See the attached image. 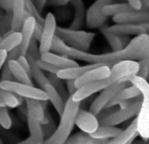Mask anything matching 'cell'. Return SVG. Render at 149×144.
<instances>
[{
    "mask_svg": "<svg viewBox=\"0 0 149 144\" xmlns=\"http://www.w3.org/2000/svg\"><path fill=\"white\" fill-rule=\"evenodd\" d=\"M137 136H138L137 120L135 118L125 130H122L118 135H116L113 138L107 139L102 144H132L133 140Z\"/></svg>",
    "mask_w": 149,
    "mask_h": 144,
    "instance_id": "4fadbf2b",
    "label": "cell"
},
{
    "mask_svg": "<svg viewBox=\"0 0 149 144\" xmlns=\"http://www.w3.org/2000/svg\"><path fill=\"white\" fill-rule=\"evenodd\" d=\"M80 109V102H75L68 97L65 102V107L60 115V123L52 135L44 140L43 144H63L70 137L75 126V118Z\"/></svg>",
    "mask_w": 149,
    "mask_h": 144,
    "instance_id": "7a4b0ae2",
    "label": "cell"
},
{
    "mask_svg": "<svg viewBox=\"0 0 149 144\" xmlns=\"http://www.w3.org/2000/svg\"><path fill=\"white\" fill-rule=\"evenodd\" d=\"M26 113L33 115L37 120L41 123V125H47L49 123V119L46 117L45 107L44 103L45 101H39V99H26Z\"/></svg>",
    "mask_w": 149,
    "mask_h": 144,
    "instance_id": "d6986e66",
    "label": "cell"
},
{
    "mask_svg": "<svg viewBox=\"0 0 149 144\" xmlns=\"http://www.w3.org/2000/svg\"><path fill=\"white\" fill-rule=\"evenodd\" d=\"M22 43V34L20 32L8 31L3 35L0 40V50H4L6 52L11 51Z\"/></svg>",
    "mask_w": 149,
    "mask_h": 144,
    "instance_id": "7402d4cb",
    "label": "cell"
},
{
    "mask_svg": "<svg viewBox=\"0 0 149 144\" xmlns=\"http://www.w3.org/2000/svg\"><path fill=\"white\" fill-rule=\"evenodd\" d=\"M51 51L74 60H81L86 63L106 64L112 67L116 63L124 60L139 61L149 56V34L137 35L135 38L130 40L129 44L122 50L104 54H92L87 51L75 49L65 44L60 38L55 36Z\"/></svg>",
    "mask_w": 149,
    "mask_h": 144,
    "instance_id": "6da1fadb",
    "label": "cell"
},
{
    "mask_svg": "<svg viewBox=\"0 0 149 144\" xmlns=\"http://www.w3.org/2000/svg\"><path fill=\"white\" fill-rule=\"evenodd\" d=\"M16 144H40V143L38 142L35 138H33V137L30 136L28 139H26V140L22 141V142H19V143H16Z\"/></svg>",
    "mask_w": 149,
    "mask_h": 144,
    "instance_id": "bcb514c9",
    "label": "cell"
},
{
    "mask_svg": "<svg viewBox=\"0 0 149 144\" xmlns=\"http://www.w3.org/2000/svg\"><path fill=\"white\" fill-rule=\"evenodd\" d=\"M24 12L28 16H33L37 22L44 24L45 18H43L41 12L38 10V8L33 4V0H24Z\"/></svg>",
    "mask_w": 149,
    "mask_h": 144,
    "instance_id": "1f68e13d",
    "label": "cell"
},
{
    "mask_svg": "<svg viewBox=\"0 0 149 144\" xmlns=\"http://www.w3.org/2000/svg\"><path fill=\"white\" fill-rule=\"evenodd\" d=\"M42 33H43V24H39V22H36L35 28H33V38L36 41H40L42 36Z\"/></svg>",
    "mask_w": 149,
    "mask_h": 144,
    "instance_id": "f35d334b",
    "label": "cell"
},
{
    "mask_svg": "<svg viewBox=\"0 0 149 144\" xmlns=\"http://www.w3.org/2000/svg\"><path fill=\"white\" fill-rule=\"evenodd\" d=\"M139 64L140 65H144V66H147V67H149V56H147L146 58H143V59L139 60Z\"/></svg>",
    "mask_w": 149,
    "mask_h": 144,
    "instance_id": "7dc6e473",
    "label": "cell"
},
{
    "mask_svg": "<svg viewBox=\"0 0 149 144\" xmlns=\"http://www.w3.org/2000/svg\"><path fill=\"white\" fill-rule=\"evenodd\" d=\"M56 36L60 38L65 44L75 49L88 51L91 43L93 42L95 34L85 31L76 30L70 28H56Z\"/></svg>",
    "mask_w": 149,
    "mask_h": 144,
    "instance_id": "277c9868",
    "label": "cell"
},
{
    "mask_svg": "<svg viewBox=\"0 0 149 144\" xmlns=\"http://www.w3.org/2000/svg\"><path fill=\"white\" fill-rule=\"evenodd\" d=\"M142 24H143V26L146 29V31H147V32L149 33V22H143Z\"/></svg>",
    "mask_w": 149,
    "mask_h": 144,
    "instance_id": "681fc988",
    "label": "cell"
},
{
    "mask_svg": "<svg viewBox=\"0 0 149 144\" xmlns=\"http://www.w3.org/2000/svg\"><path fill=\"white\" fill-rule=\"evenodd\" d=\"M0 99H2V102H3L6 107L10 109L19 107L24 103V99L22 97L11 93V91L3 89L1 86H0Z\"/></svg>",
    "mask_w": 149,
    "mask_h": 144,
    "instance_id": "f1b7e54d",
    "label": "cell"
},
{
    "mask_svg": "<svg viewBox=\"0 0 149 144\" xmlns=\"http://www.w3.org/2000/svg\"><path fill=\"white\" fill-rule=\"evenodd\" d=\"M69 3V0H50V4L56 6H64Z\"/></svg>",
    "mask_w": 149,
    "mask_h": 144,
    "instance_id": "f6af8a7d",
    "label": "cell"
},
{
    "mask_svg": "<svg viewBox=\"0 0 149 144\" xmlns=\"http://www.w3.org/2000/svg\"><path fill=\"white\" fill-rule=\"evenodd\" d=\"M26 120H28V127L30 131V136L35 138L39 143H43L45 140V134H44L43 125L37 120L33 115L26 113Z\"/></svg>",
    "mask_w": 149,
    "mask_h": 144,
    "instance_id": "cb8c5ba5",
    "label": "cell"
},
{
    "mask_svg": "<svg viewBox=\"0 0 149 144\" xmlns=\"http://www.w3.org/2000/svg\"><path fill=\"white\" fill-rule=\"evenodd\" d=\"M129 81L132 85L136 86L140 90L142 97L141 107L138 115L136 116L137 120L138 135L142 139H149V82L146 79L139 77L137 75L129 77Z\"/></svg>",
    "mask_w": 149,
    "mask_h": 144,
    "instance_id": "3957f363",
    "label": "cell"
},
{
    "mask_svg": "<svg viewBox=\"0 0 149 144\" xmlns=\"http://www.w3.org/2000/svg\"><path fill=\"white\" fill-rule=\"evenodd\" d=\"M121 129L117 128L116 126H106V125H100L98 128L94 131L93 133L89 134L93 138L96 139H102V140H107L115 137L121 132Z\"/></svg>",
    "mask_w": 149,
    "mask_h": 144,
    "instance_id": "83f0119b",
    "label": "cell"
},
{
    "mask_svg": "<svg viewBox=\"0 0 149 144\" xmlns=\"http://www.w3.org/2000/svg\"><path fill=\"white\" fill-rule=\"evenodd\" d=\"M8 67L12 73V76L15 81L24 83V84L33 85V79L29 72H26L22 66L18 64L16 60H6Z\"/></svg>",
    "mask_w": 149,
    "mask_h": 144,
    "instance_id": "44dd1931",
    "label": "cell"
},
{
    "mask_svg": "<svg viewBox=\"0 0 149 144\" xmlns=\"http://www.w3.org/2000/svg\"><path fill=\"white\" fill-rule=\"evenodd\" d=\"M0 107H6V106L4 105L3 102H2V99H0Z\"/></svg>",
    "mask_w": 149,
    "mask_h": 144,
    "instance_id": "f907efd6",
    "label": "cell"
},
{
    "mask_svg": "<svg viewBox=\"0 0 149 144\" xmlns=\"http://www.w3.org/2000/svg\"><path fill=\"white\" fill-rule=\"evenodd\" d=\"M69 2L74 9V18L69 28L79 30L85 19V12L86 11H85L84 3L82 0H69Z\"/></svg>",
    "mask_w": 149,
    "mask_h": 144,
    "instance_id": "603a6c76",
    "label": "cell"
},
{
    "mask_svg": "<svg viewBox=\"0 0 149 144\" xmlns=\"http://www.w3.org/2000/svg\"><path fill=\"white\" fill-rule=\"evenodd\" d=\"M0 8L4 11H10L12 8V0H0Z\"/></svg>",
    "mask_w": 149,
    "mask_h": 144,
    "instance_id": "60d3db41",
    "label": "cell"
},
{
    "mask_svg": "<svg viewBox=\"0 0 149 144\" xmlns=\"http://www.w3.org/2000/svg\"><path fill=\"white\" fill-rule=\"evenodd\" d=\"M28 55L31 56V57H33L35 59H40V57H41V53H40V50H39V45L37 44V41H36L35 39H31V44L30 46H29V49H28Z\"/></svg>",
    "mask_w": 149,
    "mask_h": 144,
    "instance_id": "e575fe53",
    "label": "cell"
},
{
    "mask_svg": "<svg viewBox=\"0 0 149 144\" xmlns=\"http://www.w3.org/2000/svg\"><path fill=\"white\" fill-rule=\"evenodd\" d=\"M100 33L102 34V36L106 38L107 42L109 43V45H110L113 52L120 51V50H122L124 48L119 35H116V34H114V33L110 32L108 26H102V28L100 29Z\"/></svg>",
    "mask_w": 149,
    "mask_h": 144,
    "instance_id": "f546056e",
    "label": "cell"
},
{
    "mask_svg": "<svg viewBox=\"0 0 149 144\" xmlns=\"http://www.w3.org/2000/svg\"><path fill=\"white\" fill-rule=\"evenodd\" d=\"M6 58H7V52L4 50H0V70H1L3 64L6 62Z\"/></svg>",
    "mask_w": 149,
    "mask_h": 144,
    "instance_id": "ee69618b",
    "label": "cell"
},
{
    "mask_svg": "<svg viewBox=\"0 0 149 144\" xmlns=\"http://www.w3.org/2000/svg\"><path fill=\"white\" fill-rule=\"evenodd\" d=\"M104 141L106 140L93 138L87 133L80 131V132L76 133V134L72 135V136L70 135V137L63 144H102Z\"/></svg>",
    "mask_w": 149,
    "mask_h": 144,
    "instance_id": "484cf974",
    "label": "cell"
},
{
    "mask_svg": "<svg viewBox=\"0 0 149 144\" xmlns=\"http://www.w3.org/2000/svg\"><path fill=\"white\" fill-rule=\"evenodd\" d=\"M127 2L136 10H139L143 7V5H142V3H141L140 0H127Z\"/></svg>",
    "mask_w": 149,
    "mask_h": 144,
    "instance_id": "b9f144b4",
    "label": "cell"
},
{
    "mask_svg": "<svg viewBox=\"0 0 149 144\" xmlns=\"http://www.w3.org/2000/svg\"><path fill=\"white\" fill-rule=\"evenodd\" d=\"M0 40H1V36H0Z\"/></svg>",
    "mask_w": 149,
    "mask_h": 144,
    "instance_id": "f5cc1de1",
    "label": "cell"
},
{
    "mask_svg": "<svg viewBox=\"0 0 149 144\" xmlns=\"http://www.w3.org/2000/svg\"><path fill=\"white\" fill-rule=\"evenodd\" d=\"M40 144H43V143H40Z\"/></svg>",
    "mask_w": 149,
    "mask_h": 144,
    "instance_id": "db71d44e",
    "label": "cell"
},
{
    "mask_svg": "<svg viewBox=\"0 0 149 144\" xmlns=\"http://www.w3.org/2000/svg\"><path fill=\"white\" fill-rule=\"evenodd\" d=\"M36 24V19L33 16H29L24 20L22 30H20V34H22V43L18 46L19 48V52L22 56H26L28 53L29 46L31 44V41L33 39V28Z\"/></svg>",
    "mask_w": 149,
    "mask_h": 144,
    "instance_id": "5bb4252c",
    "label": "cell"
},
{
    "mask_svg": "<svg viewBox=\"0 0 149 144\" xmlns=\"http://www.w3.org/2000/svg\"><path fill=\"white\" fill-rule=\"evenodd\" d=\"M56 28H57V22H56L55 15L49 12L45 17V22L43 24V33L39 41V50L41 54L51 51L53 40L56 36Z\"/></svg>",
    "mask_w": 149,
    "mask_h": 144,
    "instance_id": "9c48e42d",
    "label": "cell"
},
{
    "mask_svg": "<svg viewBox=\"0 0 149 144\" xmlns=\"http://www.w3.org/2000/svg\"><path fill=\"white\" fill-rule=\"evenodd\" d=\"M109 31L120 36H132V35L149 34L142 24H116L108 26Z\"/></svg>",
    "mask_w": 149,
    "mask_h": 144,
    "instance_id": "9a60e30c",
    "label": "cell"
},
{
    "mask_svg": "<svg viewBox=\"0 0 149 144\" xmlns=\"http://www.w3.org/2000/svg\"><path fill=\"white\" fill-rule=\"evenodd\" d=\"M111 73V67L106 64H102V65L97 66V67L90 69L87 72H85L80 77L75 79V85H76L77 89L81 87L82 85L86 84L89 82H93V81L102 80L104 79L110 75Z\"/></svg>",
    "mask_w": 149,
    "mask_h": 144,
    "instance_id": "7c38bea8",
    "label": "cell"
},
{
    "mask_svg": "<svg viewBox=\"0 0 149 144\" xmlns=\"http://www.w3.org/2000/svg\"><path fill=\"white\" fill-rule=\"evenodd\" d=\"M115 24H143L149 22V8L143 7L139 10L119 13L113 16Z\"/></svg>",
    "mask_w": 149,
    "mask_h": 144,
    "instance_id": "30bf717a",
    "label": "cell"
},
{
    "mask_svg": "<svg viewBox=\"0 0 149 144\" xmlns=\"http://www.w3.org/2000/svg\"><path fill=\"white\" fill-rule=\"evenodd\" d=\"M0 86L3 89L15 93L22 99H39V101H48V95L43 89L35 87L33 85L24 84L15 80H0Z\"/></svg>",
    "mask_w": 149,
    "mask_h": 144,
    "instance_id": "5b68a950",
    "label": "cell"
},
{
    "mask_svg": "<svg viewBox=\"0 0 149 144\" xmlns=\"http://www.w3.org/2000/svg\"><path fill=\"white\" fill-rule=\"evenodd\" d=\"M40 59L44 60V61L48 62L49 64H52V65H54V66H57V67L61 68V69H62V68L74 67V66L78 65V63H77L74 59H71V58L59 55V54L54 53V52H51V51L41 54Z\"/></svg>",
    "mask_w": 149,
    "mask_h": 144,
    "instance_id": "2e32d148",
    "label": "cell"
},
{
    "mask_svg": "<svg viewBox=\"0 0 149 144\" xmlns=\"http://www.w3.org/2000/svg\"><path fill=\"white\" fill-rule=\"evenodd\" d=\"M146 80H147L148 82H149V74H148V76H147V79H146Z\"/></svg>",
    "mask_w": 149,
    "mask_h": 144,
    "instance_id": "816d5d0a",
    "label": "cell"
},
{
    "mask_svg": "<svg viewBox=\"0 0 149 144\" xmlns=\"http://www.w3.org/2000/svg\"><path fill=\"white\" fill-rule=\"evenodd\" d=\"M148 74H149V67H147V66H144V65H140L139 70H138V72L136 75L139 76V77H142V78H144V79H147Z\"/></svg>",
    "mask_w": 149,
    "mask_h": 144,
    "instance_id": "ab89813d",
    "label": "cell"
},
{
    "mask_svg": "<svg viewBox=\"0 0 149 144\" xmlns=\"http://www.w3.org/2000/svg\"><path fill=\"white\" fill-rule=\"evenodd\" d=\"M16 61L18 62V64H19L26 72H29L31 74V66H30V63H29V60H28V58H26V56H19V57L16 59Z\"/></svg>",
    "mask_w": 149,
    "mask_h": 144,
    "instance_id": "8d00e7d4",
    "label": "cell"
},
{
    "mask_svg": "<svg viewBox=\"0 0 149 144\" xmlns=\"http://www.w3.org/2000/svg\"><path fill=\"white\" fill-rule=\"evenodd\" d=\"M140 95H141V93H140L139 89L136 86L131 84L130 86H126V87H124L123 89H121V90L113 97L112 101L107 105L106 108H114V107H116V106H118L120 103H122V102L127 101V99H134V97H139Z\"/></svg>",
    "mask_w": 149,
    "mask_h": 144,
    "instance_id": "ffe728a7",
    "label": "cell"
},
{
    "mask_svg": "<svg viewBox=\"0 0 149 144\" xmlns=\"http://www.w3.org/2000/svg\"><path fill=\"white\" fill-rule=\"evenodd\" d=\"M140 1H141L142 5L145 6V7H147V8H149V0H140Z\"/></svg>",
    "mask_w": 149,
    "mask_h": 144,
    "instance_id": "c3c4849f",
    "label": "cell"
},
{
    "mask_svg": "<svg viewBox=\"0 0 149 144\" xmlns=\"http://www.w3.org/2000/svg\"><path fill=\"white\" fill-rule=\"evenodd\" d=\"M47 77L50 82H51V84L54 86V88H55L56 90L58 91V93L61 95V97L66 102L70 95L67 93V89H66V87L64 86V84H63L62 79L59 78V77L56 74H54V73H48Z\"/></svg>",
    "mask_w": 149,
    "mask_h": 144,
    "instance_id": "4dcf8cb0",
    "label": "cell"
},
{
    "mask_svg": "<svg viewBox=\"0 0 149 144\" xmlns=\"http://www.w3.org/2000/svg\"><path fill=\"white\" fill-rule=\"evenodd\" d=\"M66 89H67V93H68V95H70V97L76 93L77 87H76V85H75V79H67Z\"/></svg>",
    "mask_w": 149,
    "mask_h": 144,
    "instance_id": "74e56055",
    "label": "cell"
},
{
    "mask_svg": "<svg viewBox=\"0 0 149 144\" xmlns=\"http://www.w3.org/2000/svg\"><path fill=\"white\" fill-rule=\"evenodd\" d=\"M113 0H95L85 12V22L89 29H98L102 26L108 20V16L102 13V7Z\"/></svg>",
    "mask_w": 149,
    "mask_h": 144,
    "instance_id": "ba28073f",
    "label": "cell"
},
{
    "mask_svg": "<svg viewBox=\"0 0 149 144\" xmlns=\"http://www.w3.org/2000/svg\"><path fill=\"white\" fill-rule=\"evenodd\" d=\"M33 2L36 5V7L38 8V10H39L40 12H42L43 8L45 7L46 3H47V0H33Z\"/></svg>",
    "mask_w": 149,
    "mask_h": 144,
    "instance_id": "7bdbcfd3",
    "label": "cell"
},
{
    "mask_svg": "<svg viewBox=\"0 0 149 144\" xmlns=\"http://www.w3.org/2000/svg\"><path fill=\"white\" fill-rule=\"evenodd\" d=\"M75 125L82 132L91 134L98 128L100 121L97 119V116L90 113L89 111H84L79 109L78 113L76 115V118H75Z\"/></svg>",
    "mask_w": 149,
    "mask_h": 144,
    "instance_id": "8fae6325",
    "label": "cell"
},
{
    "mask_svg": "<svg viewBox=\"0 0 149 144\" xmlns=\"http://www.w3.org/2000/svg\"><path fill=\"white\" fill-rule=\"evenodd\" d=\"M129 83H130L129 78L120 79V80L112 83L111 85H109V86L106 87L104 89H102V93L98 95V97L91 103L90 108H89V112L92 113L93 115H95V116H97V115L107 107V105L112 101L113 97H114L121 89L128 86Z\"/></svg>",
    "mask_w": 149,
    "mask_h": 144,
    "instance_id": "8992f818",
    "label": "cell"
},
{
    "mask_svg": "<svg viewBox=\"0 0 149 144\" xmlns=\"http://www.w3.org/2000/svg\"><path fill=\"white\" fill-rule=\"evenodd\" d=\"M43 90L47 93L48 95V101L51 102V104L54 106L55 110L59 115L62 114L63 110L65 107V101L61 97V95L58 93V91L54 88V86L51 84V82L47 83L45 86L43 87Z\"/></svg>",
    "mask_w": 149,
    "mask_h": 144,
    "instance_id": "d4e9b609",
    "label": "cell"
},
{
    "mask_svg": "<svg viewBox=\"0 0 149 144\" xmlns=\"http://www.w3.org/2000/svg\"><path fill=\"white\" fill-rule=\"evenodd\" d=\"M102 65L100 63H88L87 65L84 66H74V67H69V68H62L57 72V76L61 78L62 80H67V79H76L83 75L85 72H87L90 69L97 67V66Z\"/></svg>",
    "mask_w": 149,
    "mask_h": 144,
    "instance_id": "e0dca14e",
    "label": "cell"
},
{
    "mask_svg": "<svg viewBox=\"0 0 149 144\" xmlns=\"http://www.w3.org/2000/svg\"><path fill=\"white\" fill-rule=\"evenodd\" d=\"M0 126L5 130H9L12 126V120L7 107H0Z\"/></svg>",
    "mask_w": 149,
    "mask_h": 144,
    "instance_id": "d6a6232c",
    "label": "cell"
},
{
    "mask_svg": "<svg viewBox=\"0 0 149 144\" xmlns=\"http://www.w3.org/2000/svg\"><path fill=\"white\" fill-rule=\"evenodd\" d=\"M36 62H37V65L39 66L43 71H46L48 73H54V74H57V72L61 69V68L57 67V66H54V65H52V64H49L48 62L44 61V60H42V59L36 60Z\"/></svg>",
    "mask_w": 149,
    "mask_h": 144,
    "instance_id": "836d02e7",
    "label": "cell"
},
{
    "mask_svg": "<svg viewBox=\"0 0 149 144\" xmlns=\"http://www.w3.org/2000/svg\"><path fill=\"white\" fill-rule=\"evenodd\" d=\"M12 19L10 30L20 32L24 17V0H12Z\"/></svg>",
    "mask_w": 149,
    "mask_h": 144,
    "instance_id": "ac0fdd59",
    "label": "cell"
},
{
    "mask_svg": "<svg viewBox=\"0 0 149 144\" xmlns=\"http://www.w3.org/2000/svg\"><path fill=\"white\" fill-rule=\"evenodd\" d=\"M0 72H1V79L0 80H14L13 79V76H12V73L10 71L9 67H8L7 63H4L3 66H2L1 70H0Z\"/></svg>",
    "mask_w": 149,
    "mask_h": 144,
    "instance_id": "d590c367",
    "label": "cell"
},
{
    "mask_svg": "<svg viewBox=\"0 0 149 144\" xmlns=\"http://www.w3.org/2000/svg\"><path fill=\"white\" fill-rule=\"evenodd\" d=\"M141 99L137 101L135 104L129 108L126 109H119V110L113 111L111 114L108 116L102 118L100 121V125H106V126H117L122 123L126 122V121L130 120V119L134 118L138 115L140 111V107H141Z\"/></svg>",
    "mask_w": 149,
    "mask_h": 144,
    "instance_id": "52a82bcc",
    "label": "cell"
},
{
    "mask_svg": "<svg viewBox=\"0 0 149 144\" xmlns=\"http://www.w3.org/2000/svg\"><path fill=\"white\" fill-rule=\"evenodd\" d=\"M136 10L130 5L129 3H109L102 7V13L106 16H114L119 13H124V12H130Z\"/></svg>",
    "mask_w": 149,
    "mask_h": 144,
    "instance_id": "4316f807",
    "label": "cell"
}]
</instances>
